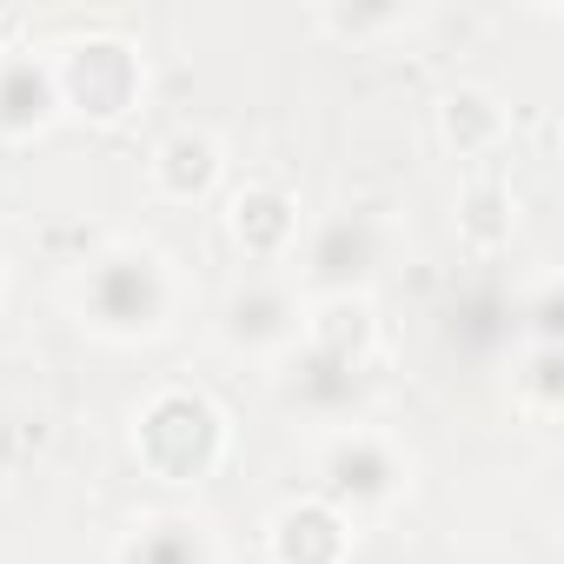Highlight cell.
<instances>
[{
  "mask_svg": "<svg viewBox=\"0 0 564 564\" xmlns=\"http://www.w3.org/2000/svg\"><path fill=\"white\" fill-rule=\"evenodd\" d=\"M564 352L557 346H531L524 352V372H518V405L538 419V425H551L557 419V405H564Z\"/></svg>",
  "mask_w": 564,
  "mask_h": 564,
  "instance_id": "15",
  "label": "cell"
},
{
  "mask_svg": "<svg viewBox=\"0 0 564 564\" xmlns=\"http://www.w3.org/2000/svg\"><path fill=\"white\" fill-rule=\"evenodd\" d=\"M313 28L333 34V41H346V47H366V41H379V34L412 28V14H405V8H319Z\"/></svg>",
  "mask_w": 564,
  "mask_h": 564,
  "instance_id": "16",
  "label": "cell"
},
{
  "mask_svg": "<svg viewBox=\"0 0 564 564\" xmlns=\"http://www.w3.org/2000/svg\"><path fill=\"white\" fill-rule=\"evenodd\" d=\"M313 498H326L339 518H379L412 491V452L379 425H333L313 458Z\"/></svg>",
  "mask_w": 564,
  "mask_h": 564,
  "instance_id": "3",
  "label": "cell"
},
{
  "mask_svg": "<svg viewBox=\"0 0 564 564\" xmlns=\"http://www.w3.org/2000/svg\"><path fill=\"white\" fill-rule=\"evenodd\" d=\"M113 564H226L219 538L193 511H147L120 531Z\"/></svg>",
  "mask_w": 564,
  "mask_h": 564,
  "instance_id": "12",
  "label": "cell"
},
{
  "mask_svg": "<svg viewBox=\"0 0 564 564\" xmlns=\"http://www.w3.org/2000/svg\"><path fill=\"white\" fill-rule=\"evenodd\" d=\"M300 352L346 366V372H372L379 359V319H372V293H333V300H306V326H300Z\"/></svg>",
  "mask_w": 564,
  "mask_h": 564,
  "instance_id": "10",
  "label": "cell"
},
{
  "mask_svg": "<svg viewBox=\"0 0 564 564\" xmlns=\"http://www.w3.org/2000/svg\"><path fill=\"white\" fill-rule=\"evenodd\" d=\"M352 518H339L326 498H293L265 524V557L272 564H352Z\"/></svg>",
  "mask_w": 564,
  "mask_h": 564,
  "instance_id": "11",
  "label": "cell"
},
{
  "mask_svg": "<svg viewBox=\"0 0 564 564\" xmlns=\"http://www.w3.org/2000/svg\"><path fill=\"white\" fill-rule=\"evenodd\" d=\"M127 445L147 478L206 485V478H219V465L232 452V419L206 386H153L127 419Z\"/></svg>",
  "mask_w": 564,
  "mask_h": 564,
  "instance_id": "2",
  "label": "cell"
},
{
  "mask_svg": "<svg viewBox=\"0 0 564 564\" xmlns=\"http://www.w3.org/2000/svg\"><path fill=\"white\" fill-rule=\"evenodd\" d=\"M219 226L232 239V252L252 265V272H286L300 259V239H306V206L293 186L279 180H239L226 199H219Z\"/></svg>",
  "mask_w": 564,
  "mask_h": 564,
  "instance_id": "7",
  "label": "cell"
},
{
  "mask_svg": "<svg viewBox=\"0 0 564 564\" xmlns=\"http://www.w3.org/2000/svg\"><path fill=\"white\" fill-rule=\"evenodd\" d=\"M74 313L107 346H153L180 319V272L147 239H113L80 265Z\"/></svg>",
  "mask_w": 564,
  "mask_h": 564,
  "instance_id": "1",
  "label": "cell"
},
{
  "mask_svg": "<svg viewBox=\"0 0 564 564\" xmlns=\"http://www.w3.org/2000/svg\"><path fill=\"white\" fill-rule=\"evenodd\" d=\"M432 120H438L445 153H458V160H485L511 133V113H505V100L491 87H452V94H438Z\"/></svg>",
  "mask_w": 564,
  "mask_h": 564,
  "instance_id": "13",
  "label": "cell"
},
{
  "mask_svg": "<svg viewBox=\"0 0 564 564\" xmlns=\"http://www.w3.org/2000/svg\"><path fill=\"white\" fill-rule=\"evenodd\" d=\"M54 87H61V120L74 113L87 127H120L147 100V61L120 34H80L54 47Z\"/></svg>",
  "mask_w": 564,
  "mask_h": 564,
  "instance_id": "4",
  "label": "cell"
},
{
  "mask_svg": "<svg viewBox=\"0 0 564 564\" xmlns=\"http://www.w3.org/2000/svg\"><path fill=\"white\" fill-rule=\"evenodd\" d=\"M300 326H306V293L293 272H246L219 300V346L239 359L279 366L300 346Z\"/></svg>",
  "mask_w": 564,
  "mask_h": 564,
  "instance_id": "6",
  "label": "cell"
},
{
  "mask_svg": "<svg viewBox=\"0 0 564 564\" xmlns=\"http://www.w3.org/2000/svg\"><path fill=\"white\" fill-rule=\"evenodd\" d=\"M61 120V87H54V54L34 47H0V147L41 140Z\"/></svg>",
  "mask_w": 564,
  "mask_h": 564,
  "instance_id": "8",
  "label": "cell"
},
{
  "mask_svg": "<svg viewBox=\"0 0 564 564\" xmlns=\"http://www.w3.org/2000/svg\"><path fill=\"white\" fill-rule=\"evenodd\" d=\"M392 252V232L372 206H339L319 226H306L300 239V265H286L293 279H306V300H333V293H366L379 265Z\"/></svg>",
  "mask_w": 564,
  "mask_h": 564,
  "instance_id": "5",
  "label": "cell"
},
{
  "mask_svg": "<svg viewBox=\"0 0 564 564\" xmlns=\"http://www.w3.org/2000/svg\"><path fill=\"white\" fill-rule=\"evenodd\" d=\"M147 186L166 206H199L226 186V140L206 127H173L153 153H147Z\"/></svg>",
  "mask_w": 564,
  "mask_h": 564,
  "instance_id": "9",
  "label": "cell"
},
{
  "mask_svg": "<svg viewBox=\"0 0 564 564\" xmlns=\"http://www.w3.org/2000/svg\"><path fill=\"white\" fill-rule=\"evenodd\" d=\"M0 293H8V265H0Z\"/></svg>",
  "mask_w": 564,
  "mask_h": 564,
  "instance_id": "17",
  "label": "cell"
},
{
  "mask_svg": "<svg viewBox=\"0 0 564 564\" xmlns=\"http://www.w3.org/2000/svg\"><path fill=\"white\" fill-rule=\"evenodd\" d=\"M458 226H465V239H471L478 252H491V246L511 239L518 206H511V193H505L498 180H478V186H465V199H458Z\"/></svg>",
  "mask_w": 564,
  "mask_h": 564,
  "instance_id": "14",
  "label": "cell"
}]
</instances>
